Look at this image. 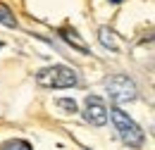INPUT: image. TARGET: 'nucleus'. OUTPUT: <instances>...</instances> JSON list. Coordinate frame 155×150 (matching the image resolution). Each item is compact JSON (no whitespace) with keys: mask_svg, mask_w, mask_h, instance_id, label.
<instances>
[{"mask_svg":"<svg viewBox=\"0 0 155 150\" xmlns=\"http://www.w3.org/2000/svg\"><path fill=\"white\" fill-rule=\"evenodd\" d=\"M110 119H112V124H115L119 138H122L129 148H141V145H143V131H141V126H138L122 107H112V110H110Z\"/></svg>","mask_w":155,"mask_h":150,"instance_id":"nucleus-1","label":"nucleus"},{"mask_svg":"<svg viewBox=\"0 0 155 150\" xmlns=\"http://www.w3.org/2000/svg\"><path fill=\"white\" fill-rule=\"evenodd\" d=\"M38 86L45 88H72L79 83V76L72 67H64V64H53V67H45L36 74Z\"/></svg>","mask_w":155,"mask_h":150,"instance_id":"nucleus-2","label":"nucleus"},{"mask_svg":"<svg viewBox=\"0 0 155 150\" xmlns=\"http://www.w3.org/2000/svg\"><path fill=\"white\" fill-rule=\"evenodd\" d=\"M105 88H107L110 98L115 100L117 105L131 103V100H136V95H138L136 83L124 74H115V76H110V79H105Z\"/></svg>","mask_w":155,"mask_h":150,"instance_id":"nucleus-3","label":"nucleus"},{"mask_svg":"<svg viewBox=\"0 0 155 150\" xmlns=\"http://www.w3.org/2000/svg\"><path fill=\"white\" fill-rule=\"evenodd\" d=\"M84 119L93 126H103L107 122V107L103 103V98L98 95H88L86 103H84Z\"/></svg>","mask_w":155,"mask_h":150,"instance_id":"nucleus-4","label":"nucleus"},{"mask_svg":"<svg viewBox=\"0 0 155 150\" xmlns=\"http://www.w3.org/2000/svg\"><path fill=\"white\" fill-rule=\"evenodd\" d=\"M98 41H100L107 50H119L117 38H115V31H112L110 26H100V29H98Z\"/></svg>","mask_w":155,"mask_h":150,"instance_id":"nucleus-5","label":"nucleus"},{"mask_svg":"<svg viewBox=\"0 0 155 150\" xmlns=\"http://www.w3.org/2000/svg\"><path fill=\"white\" fill-rule=\"evenodd\" d=\"M60 34H62V38H64V41H67L69 45H74L77 50H81V53H86V55L91 53V50H88V45H86L84 41H79V38H77V31H74V29H62Z\"/></svg>","mask_w":155,"mask_h":150,"instance_id":"nucleus-6","label":"nucleus"},{"mask_svg":"<svg viewBox=\"0 0 155 150\" xmlns=\"http://www.w3.org/2000/svg\"><path fill=\"white\" fill-rule=\"evenodd\" d=\"M0 24H2V26H10V29L17 26V19L12 15V10H10L7 5H2V2H0Z\"/></svg>","mask_w":155,"mask_h":150,"instance_id":"nucleus-7","label":"nucleus"},{"mask_svg":"<svg viewBox=\"0 0 155 150\" xmlns=\"http://www.w3.org/2000/svg\"><path fill=\"white\" fill-rule=\"evenodd\" d=\"M0 150H31V145H29L26 141L15 138V141H7V143H2V148H0Z\"/></svg>","mask_w":155,"mask_h":150,"instance_id":"nucleus-8","label":"nucleus"},{"mask_svg":"<svg viewBox=\"0 0 155 150\" xmlns=\"http://www.w3.org/2000/svg\"><path fill=\"white\" fill-rule=\"evenodd\" d=\"M58 107H60V110H64L67 114H74V112H77V103H74L72 98H60V100H58Z\"/></svg>","mask_w":155,"mask_h":150,"instance_id":"nucleus-9","label":"nucleus"},{"mask_svg":"<svg viewBox=\"0 0 155 150\" xmlns=\"http://www.w3.org/2000/svg\"><path fill=\"white\" fill-rule=\"evenodd\" d=\"M110 2H115V5H117V2H122V0H110Z\"/></svg>","mask_w":155,"mask_h":150,"instance_id":"nucleus-10","label":"nucleus"}]
</instances>
